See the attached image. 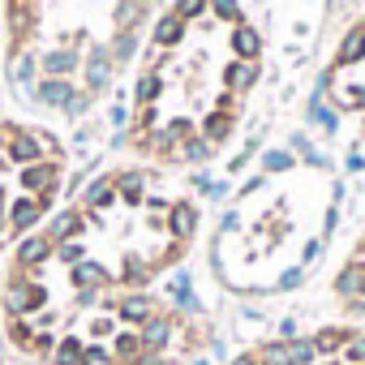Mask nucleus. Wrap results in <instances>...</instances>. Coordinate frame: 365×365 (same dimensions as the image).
<instances>
[{
    "label": "nucleus",
    "instance_id": "obj_5",
    "mask_svg": "<svg viewBox=\"0 0 365 365\" xmlns=\"http://www.w3.org/2000/svg\"><path fill=\"white\" fill-rule=\"evenodd\" d=\"M232 365H365V322H344L309 335L254 344Z\"/></svg>",
    "mask_w": 365,
    "mask_h": 365
},
{
    "label": "nucleus",
    "instance_id": "obj_7",
    "mask_svg": "<svg viewBox=\"0 0 365 365\" xmlns=\"http://www.w3.org/2000/svg\"><path fill=\"white\" fill-rule=\"evenodd\" d=\"M335 297L344 309H352L365 322V232L356 237V245L348 250L344 267L335 271Z\"/></svg>",
    "mask_w": 365,
    "mask_h": 365
},
{
    "label": "nucleus",
    "instance_id": "obj_6",
    "mask_svg": "<svg viewBox=\"0 0 365 365\" xmlns=\"http://www.w3.org/2000/svg\"><path fill=\"white\" fill-rule=\"evenodd\" d=\"M322 95L365 142V9L335 31L331 56L322 69Z\"/></svg>",
    "mask_w": 365,
    "mask_h": 365
},
{
    "label": "nucleus",
    "instance_id": "obj_2",
    "mask_svg": "<svg viewBox=\"0 0 365 365\" xmlns=\"http://www.w3.org/2000/svg\"><path fill=\"white\" fill-rule=\"evenodd\" d=\"M262 56V31L241 0H172L133 78L129 155L163 172L215 159L245 120Z\"/></svg>",
    "mask_w": 365,
    "mask_h": 365
},
{
    "label": "nucleus",
    "instance_id": "obj_3",
    "mask_svg": "<svg viewBox=\"0 0 365 365\" xmlns=\"http://www.w3.org/2000/svg\"><path fill=\"white\" fill-rule=\"evenodd\" d=\"M155 0H5L14 86L69 120L86 116L125 73Z\"/></svg>",
    "mask_w": 365,
    "mask_h": 365
},
{
    "label": "nucleus",
    "instance_id": "obj_4",
    "mask_svg": "<svg viewBox=\"0 0 365 365\" xmlns=\"http://www.w3.org/2000/svg\"><path fill=\"white\" fill-rule=\"evenodd\" d=\"M335 211V180L318 163L258 172L228 202L215 232V271L237 292L292 284L322 250Z\"/></svg>",
    "mask_w": 365,
    "mask_h": 365
},
{
    "label": "nucleus",
    "instance_id": "obj_1",
    "mask_svg": "<svg viewBox=\"0 0 365 365\" xmlns=\"http://www.w3.org/2000/svg\"><path fill=\"white\" fill-rule=\"evenodd\" d=\"M198 237V202L163 168H112L35 237L5 279L9 339L43 365H172L194 322L155 284Z\"/></svg>",
    "mask_w": 365,
    "mask_h": 365
}]
</instances>
